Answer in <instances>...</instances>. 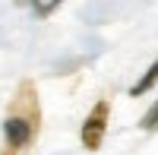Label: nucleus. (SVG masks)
Listing matches in <instances>:
<instances>
[{
	"label": "nucleus",
	"mask_w": 158,
	"mask_h": 155,
	"mask_svg": "<svg viewBox=\"0 0 158 155\" xmlns=\"http://www.w3.org/2000/svg\"><path fill=\"white\" fill-rule=\"evenodd\" d=\"M104 120H108V105H95V111L89 114V120H85V127H82V143L89 146V149H98V143H101V136H104Z\"/></svg>",
	"instance_id": "obj_1"
},
{
	"label": "nucleus",
	"mask_w": 158,
	"mask_h": 155,
	"mask_svg": "<svg viewBox=\"0 0 158 155\" xmlns=\"http://www.w3.org/2000/svg\"><path fill=\"white\" fill-rule=\"evenodd\" d=\"M3 133H6V143H10L13 149H19V146H25V143L32 139V127H29L25 117H10V120L3 124Z\"/></svg>",
	"instance_id": "obj_2"
},
{
	"label": "nucleus",
	"mask_w": 158,
	"mask_h": 155,
	"mask_svg": "<svg viewBox=\"0 0 158 155\" xmlns=\"http://www.w3.org/2000/svg\"><path fill=\"white\" fill-rule=\"evenodd\" d=\"M155 82H158V60H155V63H152V67L146 70V76H142V79H139V82H136L133 89H130V95H133V98H136V95H142V92H149V89H152Z\"/></svg>",
	"instance_id": "obj_3"
},
{
	"label": "nucleus",
	"mask_w": 158,
	"mask_h": 155,
	"mask_svg": "<svg viewBox=\"0 0 158 155\" xmlns=\"http://www.w3.org/2000/svg\"><path fill=\"white\" fill-rule=\"evenodd\" d=\"M139 127H142V130H158V101H155V105H152L146 114H142Z\"/></svg>",
	"instance_id": "obj_4"
},
{
	"label": "nucleus",
	"mask_w": 158,
	"mask_h": 155,
	"mask_svg": "<svg viewBox=\"0 0 158 155\" xmlns=\"http://www.w3.org/2000/svg\"><path fill=\"white\" fill-rule=\"evenodd\" d=\"M32 10L38 13V16H48V13H54V10H57V3H35Z\"/></svg>",
	"instance_id": "obj_5"
}]
</instances>
